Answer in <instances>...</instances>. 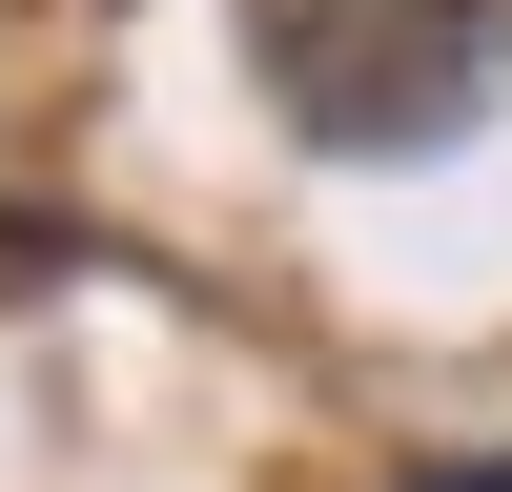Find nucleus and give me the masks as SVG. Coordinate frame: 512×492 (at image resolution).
<instances>
[{"label": "nucleus", "instance_id": "f257e3e1", "mask_svg": "<svg viewBox=\"0 0 512 492\" xmlns=\"http://www.w3.org/2000/svg\"><path fill=\"white\" fill-rule=\"evenodd\" d=\"M410 492H512V451H492V472H410Z\"/></svg>", "mask_w": 512, "mask_h": 492}]
</instances>
